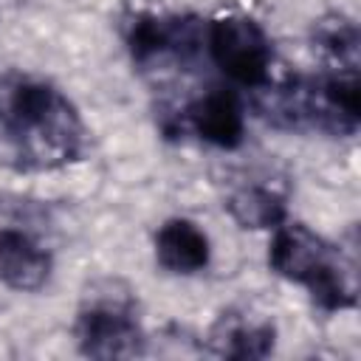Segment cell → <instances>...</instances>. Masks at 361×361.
<instances>
[{
  "label": "cell",
  "mask_w": 361,
  "mask_h": 361,
  "mask_svg": "<svg viewBox=\"0 0 361 361\" xmlns=\"http://www.w3.org/2000/svg\"><path fill=\"white\" fill-rule=\"evenodd\" d=\"M0 135L20 166H59L82 149V121L73 104L48 82L14 79L0 90Z\"/></svg>",
  "instance_id": "obj_1"
},
{
  "label": "cell",
  "mask_w": 361,
  "mask_h": 361,
  "mask_svg": "<svg viewBox=\"0 0 361 361\" xmlns=\"http://www.w3.org/2000/svg\"><path fill=\"white\" fill-rule=\"evenodd\" d=\"M268 265L279 276L305 285L322 310H344L355 302V290L333 248L302 223H279L274 228Z\"/></svg>",
  "instance_id": "obj_2"
},
{
  "label": "cell",
  "mask_w": 361,
  "mask_h": 361,
  "mask_svg": "<svg viewBox=\"0 0 361 361\" xmlns=\"http://www.w3.org/2000/svg\"><path fill=\"white\" fill-rule=\"evenodd\" d=\"M130 290L90 293L76 316V344L90 358H133L144 353V333L133 316Z\"/></svg>",
  "instance_id": "obj_3"
},
{
  "label": "cell",
  "mask_w": 361,
  "mask_h": 361,
  "mask_svg": "<svg viewBox=\"0 0 361 361\" xmlns=\"http://www.w3.org/2000/svg\"><path fill=\"white\" fill-rule=\"evenodd\" d=\"M209 54L214 65L237 85L262 87L268 82V68L274 59V48L259 23L243 14L220 17L209 25L206 34Z\"/></svg>",
  "instance_id": "obj_4"
},
{
  "label": "cell",
  "mask_w": 361,
  "mask_h": 361,
  "mask_svg": "<svg viewBox=\"0 0 361 361\" xmlns=\"http://www.w3.org/2000/svg\"><path fill=\"white\" fill-rule=\"evenodd\" d=\"M51 276V254L23 228H0V282L11 290H39Z\"/></svg>",
  "instance_id": "obj_5"
},
{
  "label": "cell",
  "mask_w": 361,
  "mask_h": 361,
  "mask_svg": "<svg viewBox=\"0 0 361 361\" xmlns=\"http://www.w3.org/2000/svg\"><path fill=\"white\" fill-rule=\"evenodd\" d=\"M155 259L169 274H197L209 265V237L197 223L172 217L155 234Z\"/></svg>",
  "instance_id": "obj_6"
},
{
  "label": "cell",
  "mask_w": 361,
  "mask_h": 361,
  "mask_svg": "<svg viewBox=\"0 0 361 361\" xmlns=\"http://www.w3.org/2000/svg\"><path fill=\"white\" fill-rule=\"evenodd\" d=\"M189 121L195 133L223 149H231L243 141V107L234 93L214 87L206 96H200L189 107Z\"/></svg>",
  "instance_id": "obj_7"
},
{
  "label": "cell",
  "mask_w": 361,
  "mask_h": 361,
  "mask_svg": "<svg viewBox=\"0 0 361 361\" xmlns=\"http://www.w3.org/2000/svg\"><path fill=\"white\" fill-rule=\"evenodd\" d=\"M274 324L271 322H251L243 313H223L212 333L209 347L223 358H265L274 350Z\"/></svg>",
  "instance_id": "obj_8"
},
{
  "label": "cell",
  "mask_w": 361,
  "mask_h": 361,
  "mask_svg": "<svg viewBox=\"0 0 361 361\" xmlns=\"http://www.w3.org/2000/svg\"><path fill=\"white\" fill-rule=\"evenodd\" d=\"M189 23L164 17H138L130 28V51L135 62H149L166 51H178L189 42Z\"/></svg>",
  "instance_id": "obj_9"
},
{
  "label": "cell",
  "mask_w": 361,
  "mask_h": 361,
  "mask_svg": "<svg viewBox=\"0 0 361 361\" xmlns=\"http://www.w3.org/2000/svg\"><path fill=\"white\" fill-rule=\"evenodd\" d=\"M226 212L240 228H276L285 223V200L262 186H243L228 195Z\"/></svg>",
  "instance_id": "obj_10"
},
{
  "label": "cell",
  "mask_w": 361,
  "mask_h": 361,
  "mask_svg": "<svg viewBox=\"0 0 361 361\" xmlns=\"http://www.w3.org/2000/svg\"><path fill=\"white\" fill-rule=\"evenodd\" d=\"M316 42L322 51H327L330 56H336L338 62H347V68H355V54H358V31L355 25L341 17V14H330L324 20L316 23Z\"/></svg>",
  "instance_id": "obj_11"
}]
</instances>
